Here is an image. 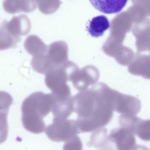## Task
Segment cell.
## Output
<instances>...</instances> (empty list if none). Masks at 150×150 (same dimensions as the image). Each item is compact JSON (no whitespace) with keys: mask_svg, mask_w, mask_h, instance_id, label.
Listing matches in <instances>:
<instances>
[{"mask_svg":"<svg viewBox=\"0 0 150 150\" xmlns=\"http://www.w3.org/2000/svg\"><path fill=\"white\" fill-rule=\"evenodd\" d=\"M115 90L100 84L80 91L72 97L74 112L79 133L93 132L111 121Z\"/></svg>","mask_w":150,"mask_h":150,"instance_id":"6da1fadb","label":"cell"},{"mask_svg":"<svg viewBox=\"0 0 150 150\" xmlns=\"http://www.w3.org/2000/svg\"><path fill=\"white\" fill-rule=\"evenodd\" d=\"M54 102L52 93L36 92L26 98L21 106L22 121L24 128L35 134L43 132L45 126L43 118L52 111Z\"/></svg>","mask_w":150,"mask_h":150,"instance_id":"7a4b0ae2","label":"cell"},{"mask_svg":"<svg viewBox=\"0 0 150 150\" xmlns=\"http://www.w3.org/2000/svg\"><path fill=\"white\" fill-rule=\"evenodd\" d=\"M28 16L22 14L14 16L9 21L4 20L0 25V40L4 44L15 46L21 40V36L27 35L31 29Z\"/></svg>","mask_w":150,"mask_h":150,"instance_id":"3957f363","label":"cell"},{"mask_svg":"<svg viewBox=\"0 0 150 150\" xmlns=\"http://www.w3.org/2000/svg\"><path fill=\"white\" fill-rule=\"evenodd\" d=\"M47 137L54 142H66L79 133L76 120L67 118H53L52 123L45 128Z\"/></svg>","mask_w":150,"mask_h":150,"instance_id":"277c9868","label":"cell"},{"mask_svg":"<svg viewBox=\"0 0 150 150\" xmlns=\"http://www.w3.org/2000/svg\"><path fill=\"white\" fill-rule=\"evenodd\" d=\"M64 66L52 69L45 74V83L56 98L66 99L71 98L70 90L66 83Z\"/></svg>","mask_w":150,"mask_h":150,"instance_id":"5b68a950","label":"cell"},{"mask_svg":"<svg viewBox=\"0 0 150 150\" xmlns=\"http://www.w3.org/2000/svg\"><path fill=\"white\" fill-rule=\"evenodd\" d=\"M108 139L110 143H114L118 150H135L138 148L134 134L123 127L112 129L108 135Z\"/></svg>","mask_w":150,"mask_h":150,"instance_id":"8992f818","label":"cell"},{"mask_svg":"<svg viewBox=\"0 0 150 150\" xmlns=\"http://www.w3.org/2000/svg\"><path fill=\"white\" fill-rule=\"evenodd\" d=\"M131 30L136 39L137 53L147 52L150 55V19L134 23Z\"/></svg>","mask_w":150,"mask_h":150,"instance_id":"52a82bcc","label":"cell"},{"mask_svg":"<svg viewBox=\"0 0 150 150\" xmlns=\"http://www.w3.org/2000/svg\"><path fill=\"white\" fill-rule=\"evenodd\" d=\"M141 108V102L137 98L115 91L114 100V111L122 114H137Z\"/></svg>","mask_w":150,"mask_h":150,"instance_id":"ba28073f","label":"cell"},{"mask_svg":"<svg viewBox=\"0 0 150 150\" xmlns=\"http://www.w3.org/2000/svg\"><path fill=\"white\" fill-rule=\"evenodd\" d=\"M46 55L52 70L61 67L67 58L66 45L62 41L51 43L48 47Z\"/></svg>","mask_w":150,"mask_h":150,"instance_id":"9c48e42d","label":"cell"},{"mask_svg":"<svg viewBox=\"0 0 150 150\" xmlns=\"http://www.w3.org/2000/svg\"><path fill=\"white\" fill-rule=\"evenodd\" d=\"M128 69L132 75L150 79V55L136 53Z\"/></svg>","mask_w":150,"mask_h":150,"instance_id":"30bf717a","label":"cell"},{"mask_svg":"<svg viewBox=\"0 0 150 150\" xmlns=\"http://www.w3.org/2000/svg\"><path fill=\"white\" fill-rule=\"evenodd\" d=\"M92 5L98 11L107 14L120 12L128 0H89Z\"/></svg>","mask_w":150,"mask_h":150,"instance_id":"8fae6325","label":"cell"},{"mask_svg":"<svg viewBox=\"0 0 150 150\" xmlns=\"http://www.w3.org/2000/svg\"><path fill=\"white\" fill-rule=\"evenodd\" d=\"M24 45L27 52L33 57L46 53L48 48L40 38L35 35L27 37Z\"/></svg>","mask_w":150,"mask_h":150,"instance_id":"7c38bea8","label":"cell"},{"mask_svg":"<svg viewBox=\"0 0 150 150\" xmlns=\"http://www.w3.org/2000/svg\"><path fill=\"white\" fill-rule=\"evenodd\" d=\"M110 26L108 18L105 16L101 15L95 17L91 20L87 30L91 36L97 38L103 35Z\"/></svg>","mask_w":150,"mask_h":150,"instance_id":"4fadbf2b","label":"cell"},{"mask_svg":"<svg viewBox=\"0 0 150 150\" xmlns=\"http://www.w3.org/2000/svg\"><path fill=\"white\" fill-rule=\"evenodd\" d=\"M93 132L91 136L90 141L88 143V146L102 149L110 147L107 135L108 131L106 128L102 127Z\"/></svg>","mask_w":150,"mask_h":150,"instance_id":"5bb4252c","label":"cell"},{"mask_svg":"<svg viewBox=\"0 0 150 150\" xmlns=\"http://www.w3.org/2000/svg\"><path fill=\"white\" fill-rule=\"evenodd\" d=\"M134 132V134L142 140L150 141V119L143 120L140 118L136 126Z\"/></svg>","mask_w":150,"mask_h":150,"instance_id":"9a60e30c","label":"cell"},{"mask_svg":"<svg viewBox=\"0 0 150 150\" xmlns=\"http://www.w3.org/2000/svg\"><path fill=\"white\" fill-rule=\"evenodd\" d=\"M60 4V0H38L39 10L46 15L54 13L59 8Z\"/></svg>","mask_w":150,"mask_h":150,"instance_id":"2e32d148","label":"cell"},{"mask_svg":"<svg viewBox=\"0 0 150 150\" xmlns=\"http://www.w3.org/2000/svg\"><path fill=\"white\" fill-rule=\"evenodd\" d=\"M82 144L80 139L77 136L70 141L65 143L63 148L64 150L81 149Z\"/></svg>","mask_w":150,"mask_h":150,"instance_id":"e0dca14e","label":"cell"},{"mask_svg":"<svg viewBox=\"0 0 150 150\" xmlns=\"http://www.w3.org/2000/svg\"><path fill=\"white\" fill-rule=\"evenodd\" d=\"M21 5L28 12L35 10L38 7V0H17Z\"/></svg>","mask_w":150,"mask_h":150,"instance_id":"ac0fdd59","label":"cell"},{"mask_svg":"<svg viewBox=\"0 0 150 150\" xmlns=\"http://www.w3.org/2000/svg\"><path fill=\"white\" fill-rule=\"evenodd\" d=\"M133 4L137 5L142 8L147 16H150V0H131Z\"/></svg>","mask_w":150,"mask_h":150,"instance_id":"d6986e66","label":"cell"}]
</instances>
